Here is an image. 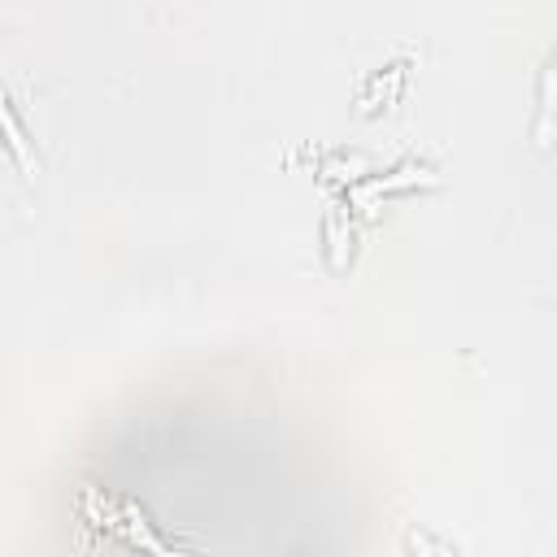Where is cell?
Segmentation results:
<instances>
[{
    "instance_id": "obj_1",
    "label": "cell",
    "mask_w": 557,
    "mask_h": 557,
    "mask_svg": "<svg viewBox=\"0 0 557 557\" xmlns=\"http://www.w3.org/2000/svg\"><path fill=\"white\" fill-rule=\"evenodd\" d=\"M0 135H4V144H9V152H13V161H17V170H22L26 178H35V174H39V161H35V152H30V144H26V131H22V122L13 117L4 91H0Z\"/></svg>"
}]
</instances>
